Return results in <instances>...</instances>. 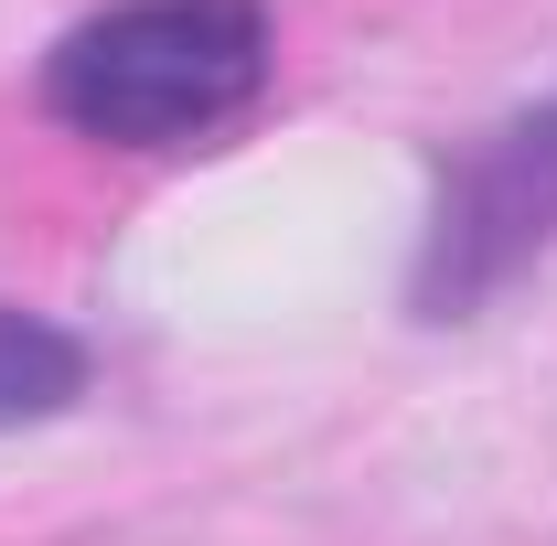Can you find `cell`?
<instances>
[{"label":"cell","instance_id":"7a4b0ae2","mask_svg":"<svg viewBox=\"0 0 557 546\" xmlns=\"http://www.w3.org/2000/svg\"><path fill=\"white\" fill-rule=\"evenodd\" d=\"M547 236H557V108H536V119H515L504 139H483L450 172L440 225H429L418 300L429 311H461V300H483L493 278H515Z\"/></svg>","mask_w":557,"mask_h":546},{"label":"cell","instance_id":"6da1fadb","mask_svg":"<svg viewBox=\"0 0 557 546\" xmlns=\"http://www.w3.org/2000/svg\"><path fill=\"white\" fill-rule=\"evenodd\" d=\"M269 75V11L258 0H119L75 22L44 65V108L108 150H172L225 129Z\"/></svg>","mask_w":557,"mask_h":546},{"label":"cell","instance_id":"3957f363","mask_svg":"<svg viewBox=\"0 0 557 546\" xmlns=\"http://www.w3.org/2000/svg\"><path fill=\"white\" fill-rule=\"evenodd\" d=\"M75 386H86V353L54 322H33V311L0 300V429H33V418L75 408Z\"/></svg>","mask_w":557,"mask_h":546}]
</instances>
